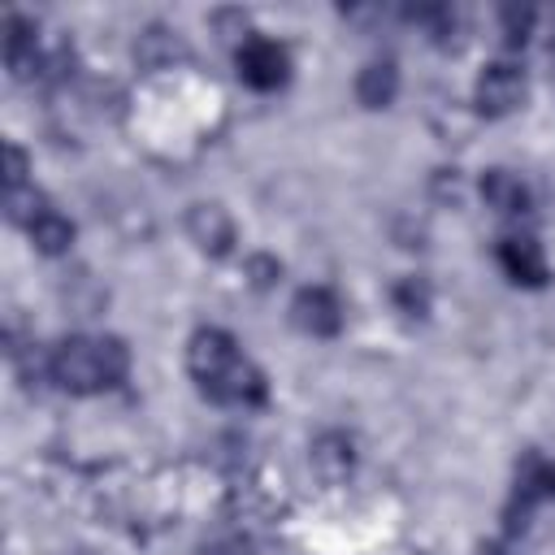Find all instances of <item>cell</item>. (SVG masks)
<instances>
[{
	"label": "cell",
	"instance_id": "obj_17",
	"mask_svg": "<svg viewBox=\"0 0 555 555\" xmlns=\"http://www.w3.org/2000/svg\"><path fill=\"white\" fill-rule=\"evenodd\" d=\"M26 173H30V160L17 143H4V191L13 186H26Z\"/></svg>",
	"mask_w": 555,
	"mask_h": 555
},
{
	"label": "cell",
	"instance_id": "obj_10",
	"mask_svg": "<svg viewBox=\"0 0 555 555\" xmlns=\"http://www.w3.org/2000/svg\"><path fill=\"white\" fill-rule=\"evenodd\" d=\"M191 56V48H186V39L178 35V30H169V26H147L139 39H134V61L143 65V69H173L178 61H186Z\"/></svg>",
	"mask_w": 555,
	"mask_h": 555
},
{
	"label": "cell",
	"instance_id": "obj_18",
	"mask_svg": "<svg viewBox=\"0 0 555 555\" xmlns=\"http://www.w3.org/2000/svg\"><path fill=\"white\" fill-rule=\"evenodd\" d=\"M247 273H251V282L264 291V286H273V282L282 278V260H273V256H247Z\"/></svg>",
	"mask_w": 555,
	"mask_h": 555
},
{
	"label": "cell",
	"instance_id": "obj_8",
	"mask_svg": "<svg viewBox=\"0 0 555 555\" xmlns=\"http://www.w3.org/2000/svg\"><path fill=\"white\" fill-rule=\"evenodd\" d=\"M499 269L516 282V286H546L551 278V264H546V251L538 238L529 234H507L499 243Z\"/></svg>",
	"mask_w": 555,
	"mask_h": 555
},
{
	"label": "cell",
	"instance_id": "obj_9",
	"mask_svg": "<svg viewBox=\"0 0 555 555\" xmlns=\"http://www.w3.org/2000/svg\"><path fill=\"white\" fill-rule=\"evenodd\" d=\"M481 199H486V208H494L499 217H525L529 204H533L525 178L512 173V169H486V173H481Z\"/></svg>",
	"mask_w": 555,
	"mask_h": 555
},
{
	"label": "cell",
	"instance_id": "obj_12",
	"mask_svg": "<svg viewBox=\"0 0 555 555\" xmlns=\"http://www.w3.org/2000/svg\"><path fill=\"white\" fill-rule=\"evenodd\" d=\"M395 95H399V69H395V61H369L356 74V100L364 108H390Z\"/></svg>",
	"mask_w": 555,
	"mask_h": 555
},
{
	"label": "cell",
	"instance_id": "obj_2",
	"mask_svg": "<svg viewBox=\"0 0 555 555\" xmlns=\"http://www.w3.org/2000/svg\"><path fill=\"white\" fill-rule=\"evenodd\" d=\"M130 377V347L117 334H69L48 351V382L65 395H104Z\"/></svg>",
	"mask_w": 555,
	"mask_h": 555
},
{
	"label": "cell",
	"instance_id": "obj_19",
	"mask_svg": "<svg viewBox=\"0 0 555 555\" xmlns=\"http://www.w3.org/2000/svg\"><path fill=\"white\" fill-rule=\"evenodd\" d=\"M204 555H251V546H247V538L230 533V538H217V542H208V546H204Z\"/></svg>",
	"mask_w": 555,
	"mask_h": 555
},
{
	"label": "cell",
	"instance_id": "obj_14",
	"mask_svg": "<svg viewBox=\"0 0 555 555\" xmlns=\"http://www.w3.org/2000/svg\"><path fill=\"white\" fill-rule=\"evenodd\" d=\"M39 212H48V199L26 182V186H13V191H4V217L13 221V225H35V217Z\"/></svg>",
	"mask_w": 555,
	"mask_h": 555
},
{
	"label": "cell",
	"instance_id": "obj_20",
	"mask_svg": "<svg viewBox=\"0 0 555 555\" xmlns=\"http://www.w3.org/2000/svg\"><path fill=\"white\" fill-rule=\"evenodd\" d=\"M477 555H503V546H494V542H490V546H481Z\"/></svg>",
	"mask_w": 555,
	"mask_h": 555
},
{
	"label": "cell",
	"instance_id": "obj_1",
	"mask_svg": "<svg viewBox=\"0 0 555 555\" xmlns=\"http://www.w3.org/2000/svg\"><path fill=\"white\" fill-rule=\"evenodd\" d=\"M186 369H191L199 395L221 408H264V399H269L264 369L238 347V338L230 330H217V325L195 330L186 343Z\"/></svg>",
	"mask_w": 555,
	"mask_h": 555
},
{
	"label": "cell",
	"instance_id": "obj_16",
	"mask_svg": "<svg viewBox=\"0 0 555 555\" xmlns=\"http://www.w3.org/2000/svg\"><path fill=\"white\" fill-rule=\"evenodd\" d=\"M499 22H503V39H507V48H520V43L529 39L533 9H503V13H499Z\"/></svg>",
	"mask_w": 555,
	"mask_h": 555
},
{
	"label": "cell",
	"instance_id": "obj_6",
	"mask_svg": "<svg viewBox=\"0 0 555 555\" xmlns=\"http://www.w3.org/2000/svg\"><path fill=\"white\" fill-rule=\"evenodd\" d=\"M538 503H555V460L525 451L516 464V486H512V516H529Z\"/></svg>",
	"mask_w": 555,
	"mask_h": 555
},
{
	"label": "cell",
	"instance_id": "obj_7",
	"mask_svg": "<svg viewBox=\"0 0 555 555\" xmlns=\"http://www.w3.org/2000/svg\"><path fill=\"white\" fill-rule=\"evenodd\" d=\"M186 234L204 256H225L234 247V217L221 204L199 199L186 208Z\"/></svg>",
	"mask_w": 555,
	"mask_h": 555
},
{
	"label": "cell",
	"instance_id": "obj_4",
	"mask_svg": "<svg viewBox=\"0 0 555 555\" xmlns=\"http://www.w3.org/2000/svg\"><path fill=\"white\" fill-rule=\"evenodd\" d=\"M525 95H529V78L512 61L486 65L477 74V82H473V104H477L481 117H507V113H516L525 104Z\"/></svg>",
	"mask_w": 555,
	"mask_h": 555
},
{
	"label": "cell",
	"instance_id": "obj_5",
	"mask_svg": "<svg viewBox=\"0 0 555 555\" xmlns=\"http://www.w3.org/2000/svg\"><path fill=\"white\" fill-rule=\"evenodd\" d=\"M291 325L308 338H334L343 330V299L330 286H299L291 299Z\"/></svg>",
	"mask_w": 555,
	"mask_h": 555
},
{
	"label": "cell",
	"instance_id": "obj_3",
	"mask_svg": "<svg viewBox=\"0 0 555 555\" xmlns=\"http://www.w3.org/2000/svg\"><path fill=\"white\" fill-rule=\"evenodd\" d=\"M234 69H238V82L243 87H251V91H278L291 78V52L278 39L247 35L238 43V52H234Z\"/></svg>",
	"mask_w": 555,
	"mask_h": 555
},
{
	"label": "cell",
	"instance_id": "obj_15",
	"mask_svg": "<svg viewBox=\"0 0 555 555\" xmlns=\"http://www.w3.org/2000/svg\"><path fill=\"white\" fill-rule=\"evenodd\" d=\"M395 304H399V312H408V317H425V312H429V286H425L421 278H403V282L395 286Z\"/></svg>",
	"mask_w": 555,
	"mask_h": 555
},
{
	"label": "cell",
	"instance_id": "obj_11",
	"mask_svg": "<svg viewBox=\"0 0 555 555\" xmlns=\"http://www.w3.org/2000/svg\"><path fill=\"white\" fill-rule=\"evenodd\" d=\"M312 468H317L325 481H347L351 468H356V442H351L343 429H325V434L312 442Z\"/></svg>",
	"mask_w": 555,
	"mask_h": 555
},
{
	"label": "cell",
	"instance_id": "obj_13",
	"mask_svg": "<svg viewBox=\"0 0 555 555\" xmlns=\"http://www.w3.org/2000/svg\"><path fill=\"white\" fill-rule=\"evenodd\" d=\"M26 234H30L35 251H43V256H65V251L74 247V238H78L74 221H69V217H61L56 208L39 212V217H35V225H30Z\"/></svg>",
	"mask_w": 555,
	"mask_h": 555
}]
</instances>
